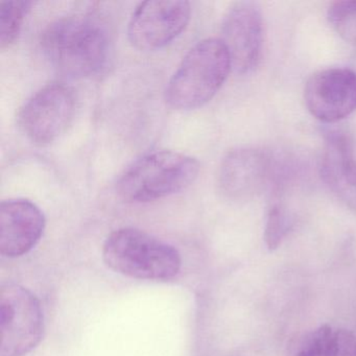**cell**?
I'll use <instances>...</instances> for the list:
<instances>
[{
	"instance_id": "cell-3",
	"label": "cell",
	"mask_w": 356,
	"mask_h": 356,
	"mask_svg": "<svg viewBox=\"0 0 356 356\" xmlns=\"http://www.w3.org/2000/svg\"><path fill=\"white\" fill-rule=\"evenodd\" d=\"M200 172L195 158L172 151H156L133 162L118 179L116 191L130 203H147L191 186Z\"/></svg>"
},
{
	"instance_id": "cell-8",
	"label": "cell",
	"mask_w": 356,
	"mask_h": 356,
	"mask_svg": "<svg viewBox=\"0 0 356 356\" xmlns=\"http://www.w3.org/2000/svg\"><path fill=\"white\" fill-rule=\"evenodd\" d=\"M309 113L325 124L345 120L356 110V72L333 67L312 74L304 88Z\"/></svg>"
},
{
	"instance_id": "cell-10",
	"label": "cell",
	"mask_w": 356,
	"mask_h": 356,
	"mask_svg": "<svg viewBox=\"0 0 356 356\" xmlns=\"http://www.w3.org/2000/svg\"><path fill=\"white\" fill-rule=\"evenodd\" d=\"M274 172L270 154L257 147H239L229 152L222 159L218 170V186L229 199H252L270 185Z\"/></svg>"
},
{
	"instance_id": "cell-4",
	"label": "cell",
	"mask_w": 356,
	"mask_h": 356,
	"mask_svg": "<svg viewBox=\"0 0 356 356\" xmlns=\"http://www.w3.org/2000/svg\"><path fill=\"white\" fill-rule=\"evenodd\" d=\"M103 257L114 272L141 280H172L181 270L178 250L134 228L112 232L104 243Z\"/></svg>"
},
{
	"instance_id": "cell-17",
	"label": "cell",
	"mask_w": 356,
	"mask_h": 356,
	"mask_svg": "<svg viewBox=\"0 0 356 356\" xmlns=\"http://www.w3.org/2000/svg\"><path fill=\"white\" fill-rule=\"evenodd\" d=\"M330 356H356L355 335L345 329L335 331Z\"/></svg>"
},
{
	"instance_id": "cell-5",
	"label": "cell",
	"mask_w": 356,
	"mask_h": 356,
	"mask_svg": "<svg viewBox=\"0 0 356 356\" xmlns=\"http://www.w3.org/2000/svg\"><path fill=\"white\" fill-rule=\"evenodd\" d=\"M44 329L38 298L20 285H3L0 291V356L30 353L42 341Z\"/></svg>"
},
{
	"instance_id": "cell-6",
	"label": "cell",
	"mask_w": 356,
	"mask_h": 356,
	"mask_svg": "<svg viewBox=\"0 0 356 356\" xmlns=\"http://www.w3.org/2000/svg\"><path fill=\"white\" fill-rule=\"evenodd\" d=\"M76 107L74 89L62 83H51L24 104L18 114V124L32 143L47 145L70 126Z\"/></svg>"
},
{
	"instance_id": "cell-2",
	"label": "cell",
	"mask_w": 356,
	"mask_h": 356,
	"mask_svg": "<svg viewBox=\"0 0 356 356\" xmlns=\"http://www.w3.org/2000/svg\"><path fill=\"white\" fill-rule=\"evenodd\" d=\"M232 70L220 39L200 41L183 58L165 90V101L176 110L202 107L222 88Z\"/></svg>"
},
{
	"instance_id": "cell-9",
	"label": "cell",
	"mask_w": 356,
	"mask_h": 356,
	"mask_svg": "<svg viewBox=\"0 0 356 356\" xmlns=\"http://www.w3.org/2000/svg\"><path fill=\"white\" fill-rule=\"evenodd\" d=\"M220 40L236 74L253 72L261 60L264 45V22L259 8L249 1L233 5L222 20Z\"/></svg>"
},
{
	"instance_id": "cell-14",
	"label": "cell",
	"mask_w": 356,
	"mask_h": 356,
	"mask_svg": "<svg viewBox=\"0 0 356 356\" xmlns=\"http://www.w3.org/2000/svg\"><path fill=\"white\" fill-rule=\"evenodd\" d=\"M333 334L328 325L303 333L291 341L289 356H330Z\"/></svg>"
},
{
	"instance_id": "cell-12",
	"label": "cell",
	"mask_w": 356,
	"mask_h": 356,
	"mask_svg": "<svg viewBox=\"0 0 356 356\" xmlns=\"http://www.w3.org/2000/svg\"><path fill=\"white\" fill-rule=\"evenodd\" d=\"M320 172L329 191L356 212V157L347 135L341 132L327 135Z\"/></svg>"
},
{
	"instance_id": "cell-11",
	"label": "cell",
	"mask_w": 356,
	"mask_h": 356,
	"mask_svg": "<svg viewBox=\"0 0 356 356\" xmlns=\"http://www.w3.org/2000/svg\"><path fill=\"white\" fill-rule=\"evenodd\" d=\"M45 229L40 208L24 199L3 201L0 205V253L5 257L26 255L39 243Z\"/></svg>"
},
{
	"instance_id": "cell-13",
	"label": "cell",
	"mask_w": 356,
	"mask_h": 356,
	"mask_svg": "<svg viewBox=\"0 0 356 356\" xmlns=\"http://www.w3.org/2000/svg\"><path fill=\"white\" fill-rule=\"evenodd\" d=\"M32 3L24 0L0 1V47L5 49L17 39Z\"/></svg>"
},
{
	"instance_id": "cell-1",
	"label": "cell",
	"mask_w": 356,
	"mask_h": 356,
	"mask_svg": "<svg viewBox=\"0 0 356 356\" xmlns=\"http://www.w3.org/2000/svg\"><path fill=\"white\" fill-rule=\"evenodd\" d=\"M51 65L70 78H86L103 70L109 56L105 29L86 17H66L49 24L41 37Z\"/></svg>"
},
{
	"instance_id": "cell-15",
	"label": "cell",
	"mask_w": 356,
	"mask_h": 356,
	"mask_svg": "<svg viewBox=\"0 0 356 356\" xmlns=\"http://www.w3.org/2000/svg\"><path fill=\"white\" fill-rule=\"evenodd\" d=\"M329 24L343 40L356 47V1H337L329 7Z\"/></svg>"
},
{
	"instance_id": "cell-16",
	"label": "cell",
	"mask_w": 356,
	"mask_h": 356,
	"mask_svg": "<svg viewBox=\"0 0 356 356\" xmlns=\"http://www.w3.org/2000/svg\"><path fill=\"white\" fill-rule=\"evenodd\" d=\"M293 226L291 214L280 203L270 206L266 216L264 241L270 251L278 249Z\"/></svg>"
},
{
	"instance_id": "cell-7",
	"label": "cell",
	"mask_w": 356,
	"mask_h": 356,
	"mask_svg": "<svg viewBox=\"0 0 356 356\" xmlns=\"http://www.w3.org/2000/svg\"><path fill=\"white\" fill-rule=\"evenodd\" d=\"M191 12V3L182 0L141 3L129 22V40L140 51L162 49L185 30Z\"/></svg>"
}]
</instances>
